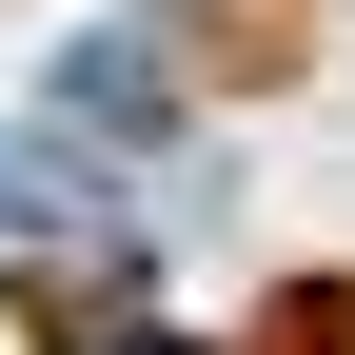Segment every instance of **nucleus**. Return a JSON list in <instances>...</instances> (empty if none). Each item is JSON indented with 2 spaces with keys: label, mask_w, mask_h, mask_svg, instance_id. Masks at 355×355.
Segmentation results:
<instances>
[{
  "label": "nucleus",
  "mask_w": 355,
  "mask_h": 355,
  "mask_svg": "<svg viewBox=\"0 0 355 355\" xmlns=\"http://www.w3.org/2000/svg\"><path fill=\"white\" fill-rule=\"evenodd\" d=\"M316 20H336V0H178V79L277 99V79H316Z\"/></svg>",
  "instance_id": "obj_1"
},
{
  "label": "nucleus",
  "mask_w": 355,
  "mask_h": 355,
  "mask_svg": "<svg viewBox=\"0 0 355 355\" xmlns=\"http://www.w3.org/2000/svg\"><path fill=\"white\" fill-rule=\"evenodd\" d=\"M237 355H355V277H296V296H277Z\"/></svg>",
  "instance_id": "obj_2"
}]
</instances>
